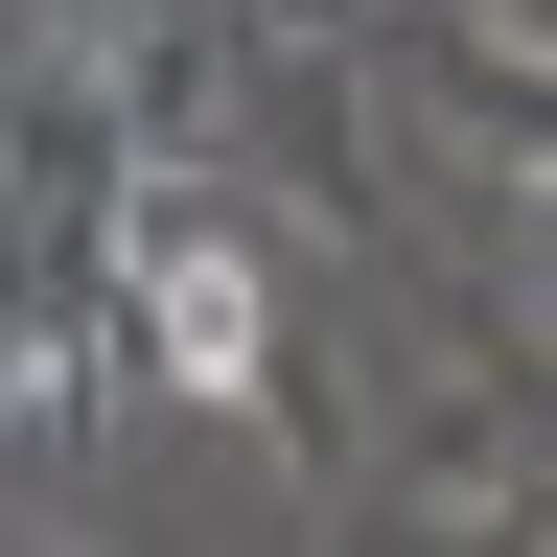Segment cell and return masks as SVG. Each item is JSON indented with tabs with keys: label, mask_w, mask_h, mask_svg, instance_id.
<instances>
[{
	"label": "cell",
	"mask_w": 557,
	"mask_h": 557,
	"mask_svg": "<svg viewBox=\"0 0 557 557\" xmlns=\"http://www.w3.org/2000/svg\"><path fill=\"white\" fill-rule=\"evenodd\" d=\"M116 278H139V348H163V395H209V418H256V395H278V278H256L233 233H186V209H163Z\"/></svg>",
	"instance_id": "cell-1"
}]
</instances>
